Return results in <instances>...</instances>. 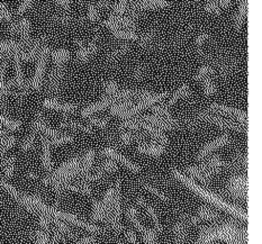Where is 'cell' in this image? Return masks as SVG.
Listing matches in <instances>:
<instances>
[{"label": "cell", "instance_id": "cell-1", "mask_svg": "<svg viewBox=\"0 0 262 244\" xmlns=\"http://www.w3.org/2000/svg\"><path fill=\"white\" fill-rule=\"evenodd\" d=\"M215 241H224L227 244H247L248 230L235 222H225L202 229L198 239L193 244H209Z\"/></svg>", "mask_w": 262, "mask_h": 244}, {"label": "cell", "instance_id": "cell-2", "mask_svg": "<svg viewBox=\"0 0 262 244\" xmlns=\"http://www.w3.org/2000/svg\"><path fill=\"white\" fill-rule=\"evenodd\" d=\"M171 174H172V177L174 179L179 180L181 184H184L185 186L188 187V188L192 189L199 196H202L203 198H206L207 201L212 202L213 204H215V205H217V206H220L222 208L226 209V211L233 213L234 215H236L237 217H240L241 219H244V220L247 219V214L246 213L238 211V209H236L234 206L229 205V204L225 203L223 199H221L220 197H217V196L214 195V194H210L208 190L204 189V188H201V187L197 185V183H193V181L190 178H188L184 172H181V171H179V170H177V169H173L172 171H171Z\"/></svg>", "mask_w": 262, "mask_h": 244}, {"label": "cell", "instance_id": "cell-3", "mask_svg": "<svg viewBox=\"0 0 262 244\" xmlns=\"http://www.w3.org/2000/svg\"><path fill=\"white\" fill-rule=\"evenodd\" d=\"M195 121L212 124L214 126H217L222 129L236 130V132H244V133L247 132V125L233 120V118L217 114V113H213L208 109L199 113V114L196 116Z\"/></svg>", "mask_w": 262, "mask_h": 244}, {"label": "cell", "instance_id": "cell-4", "mask_svg": "<svg viewBox=\"0 0 262 244\" xmlns=\"http://www.w3.org/2000/svg\"><path fill=\"white\" fill-rule=\"evenodd\" d=\"M121 188H118L115 192V196H114V199L112 202L111 211H110V216H108L107 224L110 228L116 232V233H122L123 232V226H122V198H121Z\"/></svg>", "mask_w": 262, "mask_h": 244}, {"label": "cell", "instance_id": "cell-5", "mask_svg": "<svg viewBox=\"0 0 262 244\" xmlns=\"http://www.w3.org/2000/svg\"><path fill=\"white\" fill-rule=\"evenodd\" d=\"M226 191L233 197L246 201L248 197V179L242 175H233L227 181Z\"/></svg>", "mask_w": 262, "mask_h": 244}, {"label": "cell", "instance_id": "cell-6", "mask_svg": "<svg viewBox=\"0 0 262 244\" xmlns=\"http://www.w3.org/2000/svg\"><path fill=\"white\" fill-rule=\"evenodd\" d=\"M207 109L213 113H217V114L233 118V120L240 122L244 125H248L247 113L238 108H235V107H231V106L222 105V104H213L210 105Z\"/></svg>", "mask_w": 262, "mask_h": 244}, {"label": "cell", "instance_id": "cell-7", "mask_svg": "<svg viewBox=\"0 0 262 244\" xmlns=\"http://www.w3.org/2000/svg\"><path fill=\"white\" fill-rule=\"evenodd\" d=\"M124 101H127V100H122V99L110 97V96H105V97L102 98L101 100L97 101V103H94L91 105H88V106L84 107V108H82L81 112H80V115L83 118H88V117L93 116L94 114H96V113L101 112L104 109H108L111 106L124 103Z\"/></svg>", "mask_w": 262, "mask_h": 244}, {"label": "cell", "instance_id": "cell-8", "mask_svg": "<svg viewBox=\"0 0 262 244\" xmlns=\"http://www.w3.org/2000/svg\"><path fill=\"white\" fill-rule=\"evenodd\" d=\"M219 217H220V214L217 212L214 211L213 208H209L206 206L202 207L195 215H191V216H188V215H186L185 216L186 222L189 228L190 226L197 225L202 222H208V220L217 219Z\"/></svg>", "mask_w": 262, "mask_h": 244}, {"label": "cell", "instance_id": "cell-9", "mask_svg": "<svg viewBox=\"0 0 262 244\" xmlns=\"http://www.w3.org/2000/svg\"><path fill=\"white\" fill-rule=\"evenodd\" d=\"M230 142H231L230 135H227V134L222 135V136H220V138H217L216 140L209 142V143H207V144H205L202 147V149L199 150V152L197 153L196 159H197V160H199V161H202V160H204L205 158H207V157H209L210 154H212L214 151L219 150V149H221V147H223V146L229 144Z\"/></svg>", "mask_w": 262, "mask_h": 244}, {"label": "cell", "instance_id": "cell-10", "mask_svg": "<svg viewBox=\"0 0 262 244\" xmlns=\"http://www.w3.org/2000/svg\"><path fill=\"white\" fill-rule=\"evenodd\" d=\"M102 154L108 159H112V160H114L119 164H123L125 168H127L129 171H132L134 173H139L141 171V169L138 164H135L134 162L130 161L129 159L123 156L122 153H119L115 149H113V147H105V149L102 150Z\"/></svg>", "mask_w": 262, "mask_h": 244}, {"label": "cell", "instance_id": "cell-11", "mask_svg": "<svg viewBox=\"0 0 262 244\" xmlns=\"http://www.w3.org/2000/svg\"><path fill=\"white\" fill-rule=\"evenodd\" d=\"M104 24L119 39H123V41H139L140 34H138V32H129L127 30H124L122 26L117 25L115 21L110 18H107L104 21Z\"/></svg>", "mask_w": 262, "mask_h": 244}, {"label": "cell", "instance_id": "cell-12", "mask_svg": "<svg viewBox=\"0 0 262 244\" xmlns=\"http://www.w3.org/2000/svg\"><path fill=\"white\" fill-rule=\"evenodd\" d=\"M77 59L80 62H87L91 56H93L96 51L98 50V47L97 44L94 42H89V43H84V42H80L78 43L77 45Z\"/></svg>", "mask_w": 262, "mask_h": 244}, {"label": "cell", "instance_id": "cell-13", "mask_svg": "<svg viewBox=\"0 0 262 244\" xmlns=\"http://www.w3.org/2000/svg\"><path fill=\"white\" fill-rule=\"evenodd\" d=\"M188 230H189V226H188L185 216H182L180 219L176 222L172 228V234H173V240L177 244L184 243L187 239L188 235Z\"/></svg>", "mask_w": 262, "mask_h": 244}, {"label": "cell", "instance_id": "cell-14", "mask_svg": "<svg viewBox=\"0 0 262 244\" xmlns=\"http://www.w3.org/2000/svg\"><path fill=\"white\" fill-rule=\"evenodd\" d=\"M166 147L167 146L156 143H138L136 150L141 154H145L149 157H160L166 151Z\"/></svg>", "mask_w": 262, "mask_h": 244}, {"label": "cell", "instance_id": "cell-15", "mask_svg": "<svg viewBox=\"0 0 262 244\" xmlns=\"http://www.w3.org/2000/svg\"><path fill=\"white\" fill-rule=\"evenodd\" d=\"M136 203H138L139 206H141L142 208L144 209L145 213L149 215L150 218L152 219L153 225H155V228H153V229H155V231L157 232V234L160 233V232L162 231V225L160 223V218H159V215L156 212V209L153 208L150 205V204H147L144 199H142V198H140V197L138 198V199H136Z\"/></svg>", "mask_w": 262, "mask_h": 244}, {"label": "cell", "instance_id": "cell-16", "mask_svg": "<svg viewBox=\"0 0 262 244\" xmlns=\"http://www.w3.org/2000/svg\"><path fill=\"white\" fill-rule=\"evenodd\" d=\"M43 105L48 108L59 110L62 113H67V114H72L78 110V106L73 104H67V103H60L58 100L54 99H47L43 101Z\"/></svg>", "mask_w": 262, "mask_h": 244}, {"label": "cell", "instance_id": "cell-17", "mask_svg": "<svg viewBox=\"0 0 262 244\" xmlns=\"http://www.w3.org/2000/svg\"><path fill=\"white\" fill-rule=\"evenodd\" d=\"M190 95H191L190 87L188 86V84H182V86L180 88L177 89L174 93L170 94L168 99L164 101V104L170 107V106H172L173 104H176L177 101H179L180 99H184V98L189 97Z\"/></svg>", "mask_w": 262, "mask_h": 244}, {"label": "cell", "instance_id": "cell-18", "mask_svg": "<svg viewBox=\"0 0 262 244\" xmlns=\"http://www.w3.org/2000/svg\"><path fill=\"white\" fill-rule=\"evenodd\" d=\"M61 127L69 128L71 130H76V132H81V133H90V132H93V130H94L86 123H78V122H75V121L62 122Z\"/></svg>", "mask_w": 262, "mask_h": 244}, {"label": "cell", "instance_id": "cell-19", "mask_svg": "<svg viewBox=\"0 0 262 244\" xmlns=\"http://www.w3.org/2000/svg\"><path fill=\"white\" fill-rule=\"evenodd\" d=\"M126 215H127L128 219L130 220V223L133 224L135 230H138L141 234H143L144 231H145V228L143 226V224L141 223V220L139 218V215H138V212H136V209L134 208V206H132V205L127 206Z\"/></svg>", "mask_w": 262, "mask_h": 244}, {"label": "cell", "instance_id": "cell-20", "mask_svg": "<svg viewBox=\"0 0 262 244\" xmlns=\"http://www.w3.org/2000/svg\"><path fill=\"white\" fill-rule=\"evenodd\" d=\"M104 218H105V214H104V208H102V205H101V201H98L96 199V198H94L93 199V223H99V222L104 223Z\"/></svg>", "mask_w": 262, "mask_h": 244}, {"label": "cell", "instance_id": "cell-21", "mask_svg": "<svg viewBox=\"0 0 262 244\" xmlns=\"http://www.w3.org/2000/svg\"><path fill=\"white\" fill-rule=\"evenodd\" d=\"M247 10H248V0H240V8H238V13L235 17L234 25L237 28H241L243 25V21L247 17Z\"/></svg>", "mask_w": 262, "mask_h": 244}, {"label": "cell", "instance_id": "cell-22", "mask_svg": "<svg viewBox=\"0 0 262 244\" xmlns=\"http://www.w3.org/2000/svg\"><path fill=\"white\" fill-rule=\"evenodd\" d=\"M142 186H143V188H145L147 191L151 192L152 195H155L156 197H158L159 199L162 201L163 203H169L170 198L166 194H164V192H162V191L159 190L158 188H156L155 186H152L151 184L146 183V181H142Z\"/></svg>", "mask_w": 262, "mask_h": 244}, {"label": "cell", "instance_id": "cell-23", "mask_svg": "<svg viewBox=\"0 0 262 244\" xmlns=\"http://www.w3.org/2000/svg\"><path fill=\"white\" fill-rule=\"evenodd\" d=\"M43 166L44 168L50 171L52 169V161H51V154H50V142L48 139H44L43 141Z\"/></svg>", "mask_w": 262, "mask_h": 244}, {"label": "cell", "instance_id": "cell-24", "mask_svg": "<svg viewBox=\"0 0 262 244\" xmlns=\"http://www.w3.org/2000/svg\"><path fill=\"white\" fill-rule=\"evenodd\" d=\"M199 82H202V84H203L205 95L213 96L214 94H216V86H215V82L213 80V76L204 78Z\"/></svg>", "mask_w": 262, "mask_h": 244}, {"label": "cell", "instance_id": "cell-25", "mask_svg": "<svg viewBox=\"0 0 262 244\" xmlns=\"http://www.w3.org/2000/svg\"><path fill=\"white\" fill-rule=\"evenodd\" d=\"M69 58H70V53H69V51H67V50H58L53 53V59H54V62L56 65L64 66V64L67 63V61L69 60Z\"/></svg>", "mask_w": 262, "mask_h": 244}, {"label": "cell", "instance_id": "cell-26", "mask_svg": "<svg viewBox=\"0 0 262 244\" xmlns=\"http://www.w3.org/2000/svg\"><path fill=\"white\" fill-rule=\"evenodd\" d=\"M87 125L93 128H105L108 126V121L104 120V118H95V117H88V120L86 122Z\"/></svg>", "mask_w": 262, "mask_h": 244}, {"label": "cell", "instance_id": "cell-27", "mask_svg": "<svg viewBox=\"0 0 262 244\" xmlns=\"http://www.w3.org/2000/svg\"><path fill=\"white\" fill-rule=\"evenodd\" d=\"M100 7L97 3H93L89 7H88V11H87V17L90 21H97L99 18V13H100Z\"/></svg>", "mask_w": 262, "mask_h": 244}, {"label": "cell", "instance_id": "cell-28", "mask_svg": "<svg viewBox=\"0 0 262 244\" xmlns=\"http://www.w3.org/2000/svg\"><path fill=\"white\" fill-rule=\"evenodd\" d=\"M214 75V70L212 66L209 65H203L201 69H199L196 73V80L201 81L202 79L206 78V77H209V76H213Z\"/></svg>", "mask_w": 262, "mask_h": 244}, {"label": "cell", "instance_id": "cell-29", "mask_svg": "<svg viewBox=\"0 0 262 244\" xmlns=\"http://www.w3.org/2000/svg\"><path fill=\"white\" fill-rule=\"evenodd\" d=\"M128 51V47L127 45H122V47H118L115 50H113L111 54H110V59L111 60H115L121 58L124 54H126V52Z\"/></svg>", "mask_w": 262, "mask_h": 244}, {"label": "cell", "instance_id": "cell-30", "mask_svg": "<svg viewBox=\"0 0 262 244\" xmlns=\"http://www.w3.org/2000/svg\"><path fill=\"white\" fill-rule=\"evenodd\" d=\"M205 10L210 14H220L222 8L220 5L215 2V0H208L207 4L205 5Z\"/></svg>", "mask_w": 262, "mask_h": 244}, {"label": "cell", "instance_id": "cell-31", "mask_svg": "<svg viewBox=\"0 0 262 244\" xmlns=\"http://www.w3.org/2000/svg\"><path fill=\"white\" fill-rule=\"evenodd\" d=\"M125 236H126L128 244H138V240H136V234L132 230L125 231Z\"/></svg>", "mask_w": 262, "mask_h": 244}, {"label": "cell", "instance_id": "cell-32", "mask_svg": "<svg viewBox=\"0 0 262 244\" xmlns=\"http://www.w3.org/2000/svg\"><path fill=\"white\" fill-rule=\"evenodd\" d=\"M208 39V34L207 33H201L196 38V45L197 47H202Z\"/></svg>", "mask_w": 262, "mask_h": 244}, {"label": "cell", "instance_id": "cell-33", "mask_svg": "<svg viewBox=\"0 0 262 244\" xmlns=\"http://www.w3.org/2000/svg\"><path fill=\"white\" fill-rule=\"evenodd\" d=\"M35 2V0H23V3L20 4V6H19V8H18V13L20 14V13H24V11L26 10V9H28V7H30V6Z\"/></svg>", "mask_w": 262, "mask_h": 244}, {"label": "cell", "instance_id": "cell-34", "mask_svg": "<svg viewBox=\"0 0 262 244\" xmlns=\"http://www.w3.org/2000/svg\"><path fill=\"white\" fill-rule=\"evenodd\" d=\"M0 18L4 19H9L10 18V14L8 9L5 7L4 5H0Z\"/></svg>", "mask_w": 262, "mask_h": 244}, {"label": "cell", "instance_id": "cell-35", "mask_svg": "<svg viewBox=\"0 0 262 244\" xmlns=\"http://www.w3.org/2000/svg\"><path fill=\"white\" fill-rule=\"evenodd\" d=\"M133 76H134V78H135V79H141V78H143V76H144V69H143V68H142V66L136 68V69L134 70Z\"/></svg>", "mask_w": 262, "mask_h": 244}, {"label": "cell", "instance_id": "cell-36", "mask_svg": "<svg viewBox=\"0 0 262 244\" xmlns=\"http://www.w3.org/2000/svg\"><path fill=\"white\" fill-rule=\"evenodd\" d=\"M73 0H56V3L62 8H68L70 6V4H72Z\"/></svg>", "mask_w": 262, "mask_h": 244}, {"label": "cell", "instance_id": "cell-37", "mask_svg": "<svg viewBox=\"0 0 262 244\" xmlns=\"http://www.w3.org/2000/svg\"><path fill=\"white\" fill-rule=\"evenodd\" d=\"M215 2L220 5V7L222 9L227 8L230 6V4H231V0H215Z\"/></svg>", "mask_w": 262, "mask_h": 244}]
</instances>
